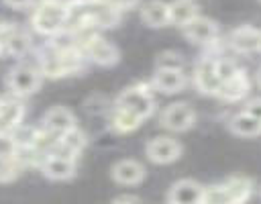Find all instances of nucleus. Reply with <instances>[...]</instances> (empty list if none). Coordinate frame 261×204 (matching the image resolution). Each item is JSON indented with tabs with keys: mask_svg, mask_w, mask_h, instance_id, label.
I'll return each instance as SVG.
<instances>
[{
	"mask_svg": "<svg viewBox=\"0 0 261 204\" xmlns=\"http://www.w3.org/2000/svg\"><path fill=\"white\" fill-rule=\"evenodd\" d=\"M33 27L41 35L55 37L57 33L67 29V4L57 0H45L37 6L33 14Z\"/></svg>",
	"mask_w": 261,
	"mask_h": 204,
	"instance_id": "1",
	"label": "nucleus"
},
{
	"mask_svg": "<svg viewBox=\"0 0 261 204\" xmlns=\"http://www.w3.org/2000/svg\"><path fill=\"white\" fill-rule=\"evenodd\" d=\"M116 106L128 108L130 112H135L139 118H149L155 110V100L151 94V88L147 86H130L126 90H122L116 98Z\"/></svg>",
	"mask_w": 261,
	"mask_h": 204,
	"instance_id": "2",
	"label": "nucleus"
},
{
	"mask_svg": "<svg viewBox=\"0 0 261 204\" xmlns=\"http://www.w3.org/2000/svg\"><path fill=\"white\" fill-rule=\"evenodd\" d=\"M159 122L167 131L184 133V131H188V129L194 126V122H196V110L188 102H173V104H169V106H165L161 110Z\"/></svg>",
	"mask_w": 261,
	"mask_h": 204,
	"instance_id": "3",
	"label": "nucleus"
},
{
	"mask_svg": "<svg viewBox=\"0 0 261 204\" xmlns=\"http://www.w3.org/2000/svg\"><path fill=\"white\" fill-rule=\"evenodd\" d=\"M181 143L173 137H153L151 141H147L145 145V155L159 165L165 163H173L175 159H179L181 155Z\"/></svg>",
	"mask_w": 261,
	"mask_h": 204,
	"instance_id": "4",
	"label": "nucleus"
},
{
	"mask_svg": "<svg viewBox=\"0 0 261 204\" xmlns=\"http://www.w3.org/2000/svg\"><path fill=\"white\" fill-rule=\"evenodd\" d=\"M194 84H196L198 92H202L206 96H216L218 94L220 78L216 73V57L206 55L198 61V65L194 69Z\"/></svg>",
	"mask_w": 261,
	"mask_h": 204,
	"instance_id": "5",
	"label": "nucleus"
},
{
	"mask_svg": "<svg viewBox=\"0 0 261 204\" xmlns=\"http://www.w3.org/2000/svg\"><path fill=\"white\" fill-rule=\"evenodd\" d=\"M41 69L31 65H18L8 75V88L18 96H29L41 86Z\"/></svg>",
	"mask_w": 261,
	"mask_h": 204,
	"instance_id": "6",
	"label": "nucleus"
},
{
	"mask_svg": "<svg viewBox=\"0 0 261 204\" xmlns=\"http://www.w3.org/2000/svg\"><path fill=\"white\" fill-rule=\"evenodd\" d=\"M259 39H261V29H257L253 24H241L230 31L228 45L234 53L249 55V53L259 51Z\"/></svg>",
	"mask_w": 261,
	"mask_h": 204,
	"instance_id": "7",
	"label": "nucleus"
},
{
	"mask_svg": "<svg viewBox=\"0 0 261 204\" xmlns=\"http://www.w3.org/2000/svg\"><path fill=\"white\" fill-rule=\"evenodd\" d=\"M184 35L196 45H212L218 39V24L208 16H196L184 27Z\"/></svg>",
	"mask_w": 261,
	"mask_h": 204,
	"instance_id": "8",
	"label": "nucleus"
},
{
	"mask_svg": "<svg viewBox=\"0 0 261 204\" xmlns=\"http://www.w3.org/2000/svg\"><path fill=\"white\" fill-rule=\"evenodd\" d=\"M251 75L245 69H239L234 75H230L228 80H224L218 88V98L224 102H239L243 100L249 92H251Z\"/></svg>",
	"mask_w": 261,
	"mask_h": 204,
	"instance_id": "9",
	"label": "nucleus"
},
{
	"mask_svg": "<svg viewBox=\"0 0 261 204\" xmlns=\"http://www.w3.org/2000/svg\"><path fill=\"white\" fill-rule=\"evenodd\" d=\"M204 198V186L196 180H179L171 186L167 194L169 204H202Z\"/></svg>",
	"mask_w": 261,
	"mask_h": 204,
	"instance_id": "10",
	"label": "nucleus"
},
{
	"mask_svg": "<svg viewBox=\"0 0 261 204\" xmlns=\"http://www.w3.org/2000/svg\"><path fill=\"white\" fill-rule=\"evenodd\" d=\"M75 126H77L75 124V116L65 106H53L43 116V129L49 131V133H53V135H57V137L65 135L67 131H71Z\"/></svg>",
	"mask_w": 261,
	"mask_h": 204,
	"instance_id": "11",
	"label": "nucleus"
},
{
	"mask_svg": "<svg viewBox=\"0 0 261 204\" xmlns=\"http://www.w3.org/2000/svg\"><path fill=\"white\" fill-rule=\"evenodd\" d=\"M41 171L49 180H69L75 175V159L61 157V155H45L39 163Z\"/></svg>",
	"mask_w": 261,
	"mask_h": 204,
	"instance_id": "12",
	"label": "nucleus"
},
{
	"mask_svg": "<svg viewBox=\"0 0 261 204\" xmlns=\"http://www.w3.org/2000/svg\"><path fill=\"white\" fill-rule=\"evenodd\" d=\"M186 84H188V78L184 69H155L151 80V88L163 94H175L184 90Z\"/></svg>",
	"mask_w": 261,
	"mask_h": 204,
	"instance_id": "13",
	"label": "nucleus"
},
{
	"mask_svg": "<svg viewBox=\"0 0 261 204\" xmlns=\"http://www.w3.org/2000/svg\"><path fill=\"white\" fill-rule=\"evenodd\" d=\"M110 175L116 184H122V186H137L143 182L145 177V167L135 161V159H120L112 165L110 169Z\"/></svg>",
	"mask_w": 261,
	"mask_h": 204,
	"instance_id": "14",
	"label": "nucleus"
},
{
	"mask_svg": "<svg viewBox=\"0 0 261 204\" xmlns=\"http://www.w3.org/2000/svg\"><path fill=\"white\" fill-rule=\"evenodd\" d=\"M141 20L151 29L169 24V4L163 0H149L141 6Z\"/></svg>",
	"mask_w": 261,
	"mask_h": 204,
	"instance_id": "15",
	"label": "nucleus"
},
{
	"mask_svg": "<svg viewBox=\"0 0 261 204\" xmlns=\"http://www.w3.org/2000/svg\"><path fill=\"white\" fill-rule=\"evenodd\" d=\"M228 131L232 135H237V137L253 139V137H259L261 135V122L255 116H251L249 112L239 110V112H234L228 118Z\"/></svg>",
	"mask_w": 261,
	"mask_h": 204,
	"instance_id": "16",
	"label": "nucleus"
},
{
	"mask_svg": "<svg viewBox=\"0 0 261 204\" xmlns=\"http://www.w3.org/2000/svg\"><path fill=\"white\" fill-rule=\"evenodd\" d=\"M29 45H31V39H29V35L22 29L6 27V29L0 31V47L4 51H8L10 55H22V53H27Z\"/></svg>",
	"mask_w": 261,
	"mask_h": 204,
	"instance_id": "17",
	"label": "nucleus"
},
{
	"mask_svg": "<svg viewBox=\"0 0 261 204\" xmlns=\"http://www.w3.org/2000/svg\"><path fill=\"white\" fill-rule=\"evenodd\" d=\"M22 116H24V106L18 100L2 102V106H0V133L12 135L20 126Z\"/></svg>",
	"mask_w": 261,
	"mask_h": 204,
	"instance_id": "18",
	"label": "nucleus"
},
{
	"mask_svg": "<svg viewBox=\"0 0 261 204\" xmlns=\"http://www.w3.org/2000/svg\"><path fill=\"white\" fill-rule=\"evenodd\" d=\"M226 192H228V198H230V204H247L255 192V186L249 177L245 175H232L228 177L226 182H222Z\"/></svg>",
	"mask_w": 261,
	"mask_h": 204,
	"instance_id": "19",
	"label": "nucleus"
},
{
	"mask_svg": "<svg viewBox=\"0 0 261 204\" xmlns=\"http://www.w3.org/2000/svg\"><path fill=\"white\" fill-rule=\"evenodd\" d=\"M196 16H200V12H198V4L194 0H173V2H169V24L184 29Z\"/></svg>",
	"mask_w": 261,
	"mask_h": 204,
	"instance_id": "20",
	"label": "nucleus"
},
{
	"mask_svg": "<svg viewBox=\"0 0 261 204\" xmlns=\"http://www.w3.org/2000/svg\"><path fill=\"white\" fill-rule=\"evenodd\" d=\"M141 122H143V118H139L128 108H122V106L114 104L112 110H110V129L114 133H130V131L139 129Z\"/></svg>",
	"mask_w": 261,
	"mask_h": 204,
	"instance_id": "21",
	"label": "nucleus"
},
{
	"mask_svg": "<svg viewBox=\"0 0 261 204\" xmlns=\"http://www.w3.org/2000/svg\"><path fill=\"white\" fill-rule=\"evenodd\" d=\"M186 61L177 51H161L155 59V69H184Z\"/></svg>",
	"mask_w": 261,
	"mask_h": 204,
	"instance_id": "22",
	"label": "nucleus"
},
{
	"mask_svg": "<svg viewBox=\"0 0 261 204\" xmlns=\"http://www.w3.org/2000/svg\"><path fill=\"white\" fill-rule=\"evenodd\" d=\"M202 204H230V198H228V192H226L224 184H216V186L204 188Z\"/></svg>",
	"mask_w": 261,
	"mask_h": 204,
	"instance_id": "23",
	"label": "nucleus"
},
{
	"mask_svg": "<svg viewBox=\"0 0 261 204\" xmlns=\"http://www.w3.org/2000/svg\"><path fill=\"white\" fill-rule=\"evenodd\" d=\"M239 69H241V67L237 65L234 59H230V57H222V55L216 57V73H218V78H220V84H222L224 80H228L230 75H234Z\"/></svg>",
	"mask_w": 261,
	"mask_h": 204,
	"instance_id": "24",
	"label": "nucleus"
},
{
	"mask_svg": "<svg viewBox=\"0 0 261 204\" xmlns=\"http://www.w3.org/2000/svg\"><path fill=\"white\" fill-rule=\"evenodd\" d=\"M16 151H18V147H16L12 135L0 133V161H10V159H14V157H16Z\"/></svg>",
	"mask_w": 261,
	"mask_h": 204,
	"instance_id": "25",
	"label": "nucleus"
},
{
	"mask_svg": "<svg viewBox=\"0 0 261 204\" xmlns=\"http://www.w3.org/2000/svg\"><path fill=\"white\" fill-rule=\"evenodd\" d=\"M20 161L14 157V159H10V161H2L0 163V182H12V180H16V175L20 173Z\"/></svg>",
	"mask_w": 261,
	"mask_h": 204,
	"instance_id": "26",
	"label": "nucleus"
},
{
	"mask_svg": "<svg viewBox=\"0 0 261 204\" xmlns=\"http://www.w3.org/2000/svg\"><path fill=\"white\" fill-rule=\"evenodd\" d=\"M92 4H100V6H108V8H112V10H116V12H126V10H130V8H135L141 0H90Z\"/></svg>",
	"mask_w": 261,
	"mask_h": 204,
	"instance_id": "27",
	"label": "nucleus"
},
{
	"mask_svg": "<svg viewBox=\"0 0 261 204\" xmlns=\"http://www.w3.org/2000/svg\"><path fill=\"white\" fill-rule=\"evenodd\" d=\"M243 110L249 112L251 116H255V118L261 122V98H253V100H249V102L243 106Z\"/></svg>",
	"mask_w": 261,
	"mask_h": 204,
	"instance_id": "28",
	"label": "nucleus"
},
{
	"mask_svg": "<svg viewBox=\"0 0 261 204\" xmlns=\"http://www.w3.org/2000/svg\"><path fill=\"white\" fill-rule=\"evenodd\" d=\"M8 6H12V8H24V6H29L33 0H4Z\"/></svg>",
	"mask_w": 261,
	"mask_h": 204,
	"instance_id": "29",
	"label": "nucleus"
},
{
	"mask_svg": "<svg viewBox=\"0 0 261 204\" xmlns=\"http://www.w3.org/2000/svg\"><path fill=\"white\" fill-rule=\"evenodd\" d=\"M114 204H135V200H133V198H120V200H116Z\"/></svg>",
	"mask_w": 261,
	"mask_h": 204,
	"instance_id": "30",
	"label": "nucleus"
},
{
	"mask_svg": "<svg viewBox=\"0 0 261 204\" xmlns=\"http://www.w3.org/2000/svg\"><path fill=\"white\" fill-rule=\"evenodd\" d=\"M255 84L261 88V67H259V69H257V73H255Z\"/></svg>",
	"mask_w": 261,
	"mask_h": 204,
	"instance_id": "31",
	"label": "nucleus"
},
{
	"mask_svg": "<svg viewBox=\"0 0 261 204\" xmlns=\"http://www.w3.org/2000/svg\"><path fill=\"white\" fill-rule=\"evenodd\" d=\"M259 51H261V39H259Z\"/></svg>",
	"mask_w": 261,
	"mask_h": 204,
	"instance_id": "32",
	"label": "nucleus"
},
{
	"mask_svg": "<svg viewBox=\"0 0 261 204\" xmlns=\"http://www.w3.org/2000/svg\"><path fill=\"white\" fill-rule=\"evenodd\" d=\"M0 106H2V100H0Z\"/></svg>",
	"mask_w": 261,
	"mask_h": 204,
	"instance_id": "33",
	"label": "nucleus"
},
{
	"mask_svg": "<svg viewBox=\"0 0 261 204\" xmlns=\"http://www.w3.org/2000/svg\"><path fill=\"white\" fill-rule=\"evenodd\" d=\"M259 196H261V190H259Z\"/></svg>",
	"mask_w": 261,
	"mask_h": 204,
	"instance_id": "34",
	"label": "nucleus"
},
{
	"mask_svg": "<svg viewBox=\"0 0 261 204\" xmlns=\"http://www.w3.org/2000/svg\"><path fill=\"white\" fill-rule=\"evenodd\" d=\"M0 51H2V47H0Z\"/></svg>",
	"mask_w": 261,
	"mask_h": 204,
	"instance_id": "35",
	"label": "nucleus"
}]
</instances>
